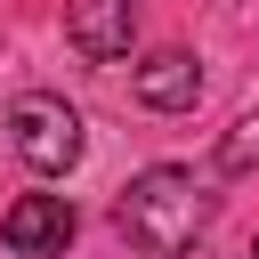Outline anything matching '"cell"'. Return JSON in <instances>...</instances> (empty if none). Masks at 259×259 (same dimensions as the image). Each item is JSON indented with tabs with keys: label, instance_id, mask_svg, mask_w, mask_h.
Wrapping results in <instances>:
<instances>
[{
	"label": "cell",
	"instance_id": "cell-1",
	"mask_svg": "<svg viewBox=\"0 0 259 259\" xmlns=\"http://www.w3.org/2000/svg\"><path fill=\"white\" fill-rule=\"evenodd\" d=\"M113 227H121V243L146 251V259H186V251L210 235V186H202L194 170H178V162H154V170H138V178L121 186Z\"/></svg>",
	"mask_w": 259,
	"mask_h": 259
},
{
	"label": "cell",
	"instance_id": "cell-2",
	"mask_svg": "<svg viewBox=\"0 0 259 259\" xmlns=\"http://www.w3.org/2000/svg\"><path fill=\"white\" fill-rule=\"evenodd\" d=\"M8 146L24 154V170H40V178H65V170L81 162L89 130H81V113H73L65 97H49V89H24V97L8 105Z\"/></svg>",
	"mask_w": 259,
	"mask_h": 259
},
{
	"label": "cell",
	"instance_id": "cell-3",
	"mask_svg": "<svg viewBox=\"0 0 259 259\" xmlns=\"http://www.w3.org/2000/svg\"><path fill=\"white\" fill-rule=\"evenodd\" d=\"M138 40V0H65V49L89 65H121Z\"/></svg>",
	"mask_w": 259,
	"mask_h": 259
},
{
	"label": "cell",
	"instance_id": "cell-4",
	"mask_svg": "<svg viewBox=\"0 0 259 259\" xmlns=\"http://www.w3.org/2000/svg\"><path fill=\"white\" fill-rule=\"evenodd\" d=\"M73 202L65 194H16L8 210H0V243L16 251V259H57L65 243H73Z\"/></svg>",
	"mask_w": 259,
	"mask_h": 259
},
{
	"label": "cell",
	"instance_id": "cell-5",
	"mask_svg": "<svg viewBox=\"0 0 259 259\" xmlns=\"http://www.w3.org/2000/svg\"><path fill=\"white\" fill-rule=\"evenodd\" d=\"M130 97H138L146 113H194V105H202V57L154 49L146 65H130Z\"/></svg>",
	"mask_w": 259,
	"mask_h": 259
},
{
	"label": "cell",
	"instance_id": "cell-6",
	"mask_svg": "<svg viewBox=\"0 0 259 259\" xmlns=\"http://www.w3.org/2000/svg\"><path fill=\"white\" fill-rule=\"evenodd\" d=\"M219 170H227V178H251V170H259V113H235V121H227Z\"/></svg>",
	"mask_w": 259,
	"mask_h": 259
},
{
	"label": "cell",
	"instance_id": "cell-7",
	"mask_svg": "<svg viewBox=\"0 0 259 259\" xmlns=\"http://www.w3.org/2000/svg\"><path fill=\"white\" fill-rule=\"evenodd\" d=\"M251 259H259V235H251Z\"/></svg>",
	"mask_w": 259,
	"mask_h": 259
}]
</instances>
